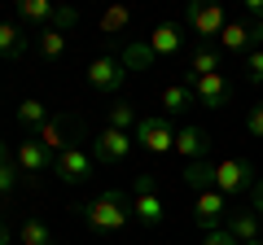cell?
I'll return each instance as SVG.
<instances>
[{
	"label": "cell",
	"instance_id": "cell-29",
	"mask_svg": "<svg viewBox=\"0 0 263 245\" xmlns=\"http://www.w3.org/2000/svg\"><path fill=\"white\" fill-rule=\"evenodd\" d=\"M75 22H79V9H70V5H57V18H53V31H62V35H66V31L75 27Z\"/></svg>",
	"mask_w": 263,
	"mask_h": 245
},
{
	"label": "cell",
	"instance_id": "cell-9",
	"mask_svg": "<svg viewBox=\"0 0 263 245\" xmlns=\"http://www.w3.org/2000/svg\"><path fill=\"white\" fill-rule=\"evenodd\" d=\"M92 171H97L92 153H88V149H79V145L53 158V175L62 179V184H88V179H92Z\"/></svg>",
	"mask_w": 263,
	"mask_h": 245
},
{
	"label": "cell",
	"instance_id": "cell-35",
	"mask_svg": "<svg viewBox=\"0 0 263 245\" xmlns=\"http://www.w3.org/2000/svg\"><path fill=\"white\" fill-rule=\"evenodd\" d=\"M0 245H9V223H5V215H0Z\"/></svg>",
	"mask_w": 263,
	"mask_h": 245
},
{
	"label": "cell",
	"instance_id": "cell-26",
	"mask_svg": "<svg viewBox=\"0 0 263 245\" xmlns=\"http://www.w3.org/2000/svg\"><path fill=\"white\" fill-rule=\"evenodd\" d=\"M119 57H123V66H127V70H141V66H149V62H158V57L149 53V44H127Z\"/></svg>",
	"mask_w": 263,
	"mask_h": 245
},
{
	"label": "cell",
	"instance_id": "cell-36",
	"mask_svg": "<svg viewBox=\"0 0 263 245\" xmlns=\"http://www.w3.org/2000/svg\"><path fill=\"white\" fill-rule=\"evenodd\" d=\"M5 153H9V149H5V140H0V158H5Z\"/></svg>",
	"mask_w": 263,
	"mask_h": 245
},
{
	"label": "cell",
	"instance_id": "cell-24",
	"mask_svg": "<svg viewBox=\"0 0 263 245\" xmlns=\"http://www.w3.org/2000/svg\"><path fill=\"white\" fill-rule=\"evenodd\" d=\"M136 122H141V114H136L132 101H114L110 105V127L114 132H136Z\"/></svg>",
	"mask_w": 263,
	"mask_h": 245
},
{
	"label": "cell",
	"instance_id": "cell-13",
	"mask_svg": "<svg viewBox=\"0 0 263 245\" xmlns=\"http://www.w3.org/2000/svg\"><path fill=\"white\" fill-rule=\"evenodd\" d=\"M132 219L145 228H162V219H167V206H162L158 193H136L132 197Z\"/></svg>",
	"mask_w": 263,
	"mask_h": 245
},
{
	"label": "cell",
	"instance_id": "cell-1",
	"mask_svg": "<svg viewBox=\"0 0 263 245\" xmlns=\"http://www.w3.org/2000/svg\"><path fill=\"white\" fill-rule=\"evenodd\" d=\"M79 210H84V223L92 228L97 236H119L123 228L132 223V193L105 189L101 197H92L88 206H79Z\"/></svg>",
	"mask_w": 263,
	"mask_h": 245
},
{
	"label": "cell",
	"instance_id": "cell-3",
	"mask_svg": "<svg viewBox=\"0 0 263 245\" xmlns=\"http://www.w3.org/2000/svg\"><path fill=\"white\" fill-rule=\"evenodd\" d=\"M132 136H136V145H141L145 153H154V158L176 153V122H171L167 114H145Z\"/></svg>",
	"mask_w": 263,
	"mask_h": 245
},
{
	"label": "cell",
	"instance_id": "cell-15",
	"mask_svg": "<svg viewBox=\"0 0 263 245\" xmlns=\"http://www.w3.org/2000/svg\"><path fill=\"white\" fill-rule=\"evenodd\" d=\"M149 53L154 57H176L180 53V22H162L149 31Z\"/></svg>",
	"mask_w": 263,
	"mask_h": 245
},
{
	"label": "cell",
	"instance_id": "cell-34",
	"mask_svg": "<svg viewBox=\"0 0 263 245\" xmlns=\"http://www.w3.org/2000/svg\"><path fill=\"white\" fill-rule=\"evenodd\" d=\"M250 210H254V215L263 219V179H259V184H254V206H250Z\"/></svg>",
	"mask_w": 263,
	"mask_h": 245
},
{
	"label": "cell",
	"instance_id": "cell-33",
	"mask_svg": "<svg viewBox=\"0 0 263 245\" xmlns=\"http://www.w3.org/2000/svg\"><path fill=\"white\" fill-rule=\"evenodd\" d=\"M246 18L263 27V0H246Z\"/></svg>",
	"mask_w": 263,
	"mask_h": 245
},
{
	"label": "cell",
	"instance_id": "cell-17",
	"mask_svg": "<svg viewBox=\"0 0 263 245\" xmlns=\"http://www.w3.org/2000/svg\"><path fill=\"white\" fill-rule=\"evenodd\" d=\"M202 75H219V48L215 44H197L189 53V79H202Z\"/></svg>",
	"mask_w": 263,
	"mask_h": 245
},
{
	"label": "cell",
	"instance_id": "cell-8",
	"mask_svg": "<svg viewBox=\"0 0 263 245\" xmlns=\"http://www.w3.org/2000/svg\"><path fill=\"white\" fill-rule=\"evenodd\" d=\"M123 79H127V66H123V57H97L92 66H88V88H92L97 96H114L123 88Z\"/></svg>",
	"mask_w": 263,
	"mask_h": 245
},
{
	"label": "cell",
	"instance_id": "cell-10",
	"mask_svg": "<svg viewBox=\"0 0 263 245\" xmlns=\"http://www.w3.org/2000/svg\"><path fill=\"white\" fill-rule=\"evenodd\" d=\"M189 88H193V101L202 105V110H224L228 96H233V84H228L224 75H202V79H189Z\"/></svg>",
	"mask_w": 263,
	"mask_h": 245
},
{
	"label": "cell",
	"instance_id": "cell-14",
	"mask_svg": "<svg viewBox=\"0 0 263 245\" xmlns=\"http://www.w3.org/2000/svg\"><path fill=\"white\" fill-rule=\"evenodd\" d=\"M18 18L27 22V27H53V18H57V5L53 0H18Z\"/></svg>",
	"mask_w": 263,
	"mask_h": 245
},
{
	"label": "cell",
	"instance_id": "cell-20",
	"mask_svg": "<svg viewBox=\"0 0 263 245\" xmlns=\"http://www.w3.org/2000/svg\"><path fill=\"white\" fill-rule=\"evenodd\" d=\"M48 118H53V114H48V110H44V101H35V96H27V101L18 105V127H22L27 136H35Z\"/></svg>",
	"mask_w": 263,
	"mask_h": 245
},
{
	"label": "cell",
	"instance_id": "cell-11",
	"mask_svg": "<svg viewBox=\"0 0 263 245\" xmlns=\"http://www.w3.org/2000/svg\"><path fill=\"white\" fill-rule=\"evenodd\" d=\"M176 153L184 162H206V153H211L206 127H197V122H180V127H176Z\"/></svg>",
	"mask_w": 263,
	"mask_h": 245
},
{
	"label": "cell",
	"instance_id": "cell-16",
	"mask_svg": "<svg viewBox=\"0 0 263 245\" xmlns=\"http://www.w3.org/2000/svg\"><path fill=\"white\" fill-rule=\"evenodd\" d=\"M224 228H228V232H233L241 245H250V241H259V228H263V219L254 215V210H233Z\"/></svg>",
	"mask_w": 263,
	"mask_h": 245
},
{
	"label": "cell",
	"instance_id": "cell-4",
	"mask_svg": "<svg viewBox=\"0 0 263 245\" xmlns=\"http://www.w3.org/2000/svg\"><path fill=\"white\" fill-rule=\"evenodd\" d=\"M84 136H88V132H84V122H79V118H70V114H53V118L35 132V140L57 158V153L75 149V140H84Z\"/></svg>",
	"mask_w": 263,
	"mask_h": 245
},
{
	"label": "cell",
	"instance_id": "cell-30",
	"mask_svg": "<svg viewBox=\"0 0 263 245\" xmlns=\"http://www.w3.org/2000/svg\"><path fill=\"white\" fill-rule=\"evenodd\" d=\"M246 132H250V136H259V140H263V101H254V110L246 114Z\"/></svg>",
	"mask_w": 263,
	"mask_h": 245
},
{
	"label": "cell",
	"instance_id": "cell-12",
	"mask_svg": "<svg viewBox=\"0 0 263 245\" xmlns=\"http://www.w3.org/2000/svg\"><path fill=\"white\" fill-rule=\"evenodd\" d=\"M13 162H18V171L27 179H40L44 171H53V153L44 149V145L35 140V136H27V140L18 145V153H13Z\"/></svg>",
	"mask_w": 263,
	"mask_h": 245
},
{
	"label": "cell",
	"instance_id": "cell-23",
	"mask_svg": "<svg viewBox=\"0 0 263 245\" xmlns=\"http://www.w3.org/2000/svg\"><path fill=\"white\" fill-rule=\"evenodd\" d=\"M18 245H57V241H53V232H48V223H40V219H22Z\"/></svg>",
	"mask_w": 263,
	"mask_h": 245
},
{
	"label": "cell",
	"instance_id": "cell-5",
	"mask_svg": "<svg viewBox=\"0 0 263 245\" xmlns=\"http://www.w3.org/2000/svg\"><path fill=\"white\" fill-rule=\"evenodd\" d=\"M184 22L193 27L197 44H211V39L224 35L228 13H224V5H189V9H184Z\"/></svg>",
	"mask_w": 263,
	"mask_h": 245
},
{
	"label": "cell",
	"instance_id": "cell-22",
	"mask_svg": "<svg viewBox=\"0 0 263 245\" xmlns=\"http://www.w3.org/2000/svg\"><path fill=\"white\" fill-rule=\"evenodd\" d=\"M184 189H197V193L215 189V167L211 162H184Z\"/></svg>",
	"mask_w": 263,
	"mask_h": 245
},
{
	"label": "cell",
	"instance_id": "cell-25",
	"mask_svg": "<svg viewBox=\"0 0 263 245\" xmlns=\"http://www.w3.org/2000/svg\"><path fill=\"white\" fill-rule=\"evenodd\" d=\"M127 22H132V13L123 9V5H114V9L101 13V35H123V31H127Z\"/></svg>",
	"mask_w": 263,
	"mask_h": 245
},
{
	"label": "cell",
	"instance_id": "cell-32",
	"mask_svg": "<svg viewBox=\"0 0 263 245\" xmlns=\"http://www.w3.org/2000/svg\"><path fill=\"white\" fill-rule=\"evenodd\" d=\"M202 245H241V241H237L228 228H219V232H206V236H202Z\"/></svg>",
	"mask_w": 263,
	"mask_h": 245
},
{
	"label": "cell",
	"instance_id": "cell-19",
	"mask_svg": "<svg viewBox=\"0 0 263 245\" xmlns=\"http://www.w3.org/2000/svg\"><path fill=\"white\" fill-rule=\"evenodd\" d=\"M158 105H162L167 118H176V114H184L189 105H193V88H189V84H167L162 96H158Z\"/></svg>",
	"mask_w": 263,
	"mask_h": 245
},
{
	"label": "cell",
	"instance_id": "cell-37",
	"mask_svg": "<svg viewBox=\"0 0 263 245\" xmlns=\"http://www.w3.org/2000/svg\"><path fill=\"white\" fill-rule=\"evenodd\" d=\"M250 245H263V241H250Z\"/></svg>",
	"mask_w": 263,
	"mask_h": 245
},
{
	"label": "cell",
	"instance_id": "cell-28",
	"mask_svg": "<svg viewBox=\"0 0 263 245\" xmlns=\"http://www.w3.org/2000/svg\"><path fill=\"white\" fill-rule=\"evenodd\" d=\"M18 189V162H9V153L0 158V197H9Z\"/></svg>",
	"mask_w": 263,
	"mask_h": 245
},
{
	"label": "cell",
	"instance_id": "cell-7",
	"mask_svg": "<svg viewBox=\"0 0 263 245\" xmlns=\"http://www.w3.org/2000/svg\"><path fill=\"white\" fill-rule=\"evenodd\" d=\"M228 215H233V206H228V197L219 189H206L193 197V219L202 232H219V228L228 223Z\"/></svg>",
	"mask_w": 263,
	"mask_h": 245
},
{
	"label": "cell",
	"instance_id": "cell-21",
	"mask_svg": "<svg viewBox=\"0 0 263 245\" xmlns=\"http://www.w3.org/2000/svg\"><path fill=\"white\" fill-rule=\"evenodd\" d=\"M35 48H40L44 62H62V57H66V35L53 31V27H44V31H35Z\"/></svg>",
	"mask_w": 263,
	"mask_h": 245
},
{
	"label": "cell",
	"instance_id": "cell-31",
	"mask_svg": "<svg viewBox=\"0 0 263 245\" xmlns=\"http://www.w3.org/2000/svg\"><path fill=\"white\" fill-rule=\"evenodd\" d=\"M136 193H158V175H149V171L136 175V179H132V197H136Z\"/></svg>",
	"mask_w": 263,
	"mask_h": 245
},
{
	"label": "cell",
	"instance_id": "cell-18",
	"mask_svg": "<svg viewBox=\"0 0 263 245\" xmlns=\"http://www.w3.org/2000/svg\"><path fill=\"white\" fill-rule=\"evenodd\" d=\"M22 53H27V31L18 22H0V57L5 62H18Z\"/></svg>",
	"mask_w": 263,
	"mask_h": 245
},
{
	"label": "cell",
	"instance_id": "cell-27",
	"mask_svg": "<svg viewBox=\"0 0 263 245\" xmlns=\"http://www.w3.org/2000/svg\"><path fill=\"white\" fill-rule=\"evenodd\" d=\"M241 75H246V84H263V44L241 57Z\"/></svg>",
	"mask_w": 263,
	"mask_h": 245
},
{
	"label": "cell",
	"instance_id": "cell-2",
	"mask_svg": "<svg viewBox=\"0 0 263 245\" xmlns=\"http://www.w3.org/2000/svg\"><path fill=\"white\" fill-rule=\"evenodd\" d=\"M254 184H259L254 162H246V158H219L215 162V189L224 197H246V193H254Z\"/></svg>",
	"mask_w": 263,
	"mask_h": 245
},
{
	"label": "cell",
	"instance_id": "cell-6",
	"mask_svg": "<svg viewBox=\"0 0 263 245\" xmlns=\"http://www.w3.org/2000/svg\"><path fill=\"white\" fill-rule=\"evenodd\" d=\"M132 145H136L132 132H114V127H105V132L92 136V149H88V153H92L97 167H114V162H127Z\"/></svg>",
	"mask_w": 263,
	"mask_h": 245
}]
</instances>
